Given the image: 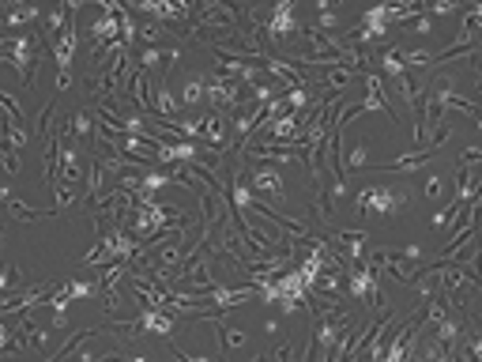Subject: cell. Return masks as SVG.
Returning a JSON list of instances; mask_svg holds the SVG:
<instances>
[{"label": "cell", "mask_w": 482, "mask_h": 362, "mask_svg": "<svg viewBox=\"0 0 482 362\" xmlns=\"http://www.w3.org/2000/svg\"><path fill=\"white\" fill-rule=\"evenodd\" d=\"M203 102H211V114H234L245 102L241 83L219 76V72H203Z\"/></svg>", "instance_id": "cell-1"}, {"label": "cell", "mask_w": 482, "mask_h": 362, "mask_svg": "<svg viewBox=\"0 0 482 362\" xmlns=\"http://www.w3.org/2000/svg\"><path fill=\"white\" fill-rule=\"evenodd\" d=\"M358 211H369V216H400L407 208V197L400 189H388V185H366V189L355 193Z\"/></svg>", "instance_id": "cell-2"}, {"label": "cell", "mask_w": 482, "mask_h": 362, "mask_svg": "<svg viewBox=\"0 0 482 362\" xmlns=\"http://www.w3.org/2000/svg\"><path fill=\"white\" fill-rule=\"evenodd\" d=\"M294 31H298V8H294L290 0H279V4L264 15V23H261V34L272 45H283Z\"/></svg>", "instance_id": "cell-3"}, {"label": "cell", "mask_w": 482, "mask_h": 362, "mask_svg": "<svg viewBox=\"0 0 482 362\" xmlns=\"http://www.w3.org/2000/svg\"><path fill=\"white\" fill-rule=\"evenodd\" d=\"M249 189H253L256 200L272 197L275 204L286 200V185H283V174L275 170V166H256L253 174H249Z\"/></svg>", "instance_id": "cell-4"}, {"label": "cell", "mask_w": 482, "mask_h": 362, "mask_svg": "<svg viewBox=\"0 0 482 362\" xmlns=\"http://www.w3.org/2000/svg\"><path fill=\"white\" fill-rule=\"evenodd\" d=\"M366 241H369L366 230H332L328 246L336 249L343 261H350V264H366Z\"/></svg>", "instance_id": "cell-5"}, {"label": "cell", "mask_w": 482, "mask_h": 362, "mask_svg": "<svg viewBox=\"0 0 482 362\" xmlns=\"http://www.w3.org/2000/svg\"><path fill=\"white\" fill-rule=\"evenodd\" d=\"M358 114H392V121H396L392 98H388L384 80L377 76V72H369V76H366V98L358 102Z\"/></svg>", "instance_id": "cell-6"}, {"label": "cell", "mask_w": 482, "mask_h": 362, "mask_svg": "<svg viewBox=\"0 0 482 362\" xmlns=\"http://www.w3.org/2000/svg\"><path fill=\"white\" fill-rule=\"evenodd\" d=\"M430 159H437V151H411V155H400V159H392L388 166H373L377 174H414L422 170Z\"/></svg>", "instance_id": "cell-7"}, {"label": "cell", "mask_w": 482, "mask_h": 362, "mask_svg": "<svg viewBox=\"0 0 482 362\" xmlns=\"http://www.w3.org/2000/svg\"><path fill=\"white\" fill-rule=\"evenodd\" d=\"M143 336H170L173 332V317L162 310H140V317H136Z\"/></svg>", "instance_id": "cell-8"}, {"label": "cell", "mask_w": 482, "mask_h": 362, "mask_svg": "<svg viewBox=\"0 0 482 362\" xmlns=\"http://www.w3.org/2000/svg\"><path fill=\"white\" fill-rule=\"evenodd\" d=\"M200 125H203L200 140H208L215 151H226V117H222V114H203Z\"/></svg>", "instance_id": "cell-9"}, {"label": "cell", "mask_w": 482, "mask_h": 362, "mask_svg": "<svg viewBox=\"0 0 482 362\" xmlns=\"http://www.w3.org/2000/svg\"><path fill=\"white\" fill-rule=\"evenodd\" d=\"M433 340H441L444 347L456 351V347H460V340H463V321H460V317H452V313H449V317H441L437 324H433Z\"/></svg>", "instance_id": "cell-10"}, {"label": "cell", "mask_w": 482, "mask_h": 362, "mask_svg": "<svg viewBox=\"0 0 482 362\" xmlns=\"http://www.w3.org/2000/svg\"><path fill=\"white\" fill-rule=\"evenodd\" d=\"M68 128H72V140L76 144H87L91 136H95V114H91V110H76V114L68 117Z\"/></svg>", "instance_id": "cell-11"}, {"label": "cell", "mask_w": 482, "mask_h": 362, "mask_svg": "<svg viewBox=\"0 0 482 362\" xmlns=\"http://www.w3.org/2000/svg\"><path fill=\"white\" fill-rule=\"evenodd\" d=\"M411 362H456V351H452V347H444V343L441 340H426L422 343V355H419V351H414V359Z\"/></svg>", "instance_id": "cell-12"}, {"label": "cell", "mask_w": 482, "mask_h": 362, "mask_svg": "<svg viewBox=\"0 0 482 362\" xmlns=\"http://www.w3.org/2000/svg\"><path fill=\"white\" fill-rule=\"evenodd\" d=\"M42 8L38 4H20V8H8L4 20H0V27H20V23H38L42 20Z\"/></svg>", "instance_id": "cell-13"}, {"label": "cell", "mask_w": 482, "mask_h": 362, "mask_svg": "<svg viewBox=\"0 0 482 362\" xmlns=\"http://www.w3.org/2000/svg\"><path fill=\"white\" fill-rule=\"evenodd\" d=\"M208 324H215L219 329V340H222V347H245V332L241 329H234V324H226L222 321V313H215V317H208Z\"/></svg>", "instance_id": "cell-14"}, {"label": "cell", "mask_w": 482, "mask_h": 362, "mask_svg": "<svg viewBox=\"0 0 482 362\" xmlns=\"http://www.w3.org/2000/svg\"><path fill=\"white\" fill-rule=\"evenodd\" d=\"M178 102H181V106H200V102H203V72H192V76L185 80Z\"/></svg>", "instance_id": "cell-15"}, {"label": "cell", "mask_w": 482, "mask_h": 362, "mask_svg": "<svg viewBox=\"0 0 482 362\" xmlns=\"http://www.w3.org/2000/svg\"><path fill=\"white\" fill-rule=\"evenodd\" d=\"M42 20H45V38L53 42V38H57V34L64 31V27H68V20H72V15H68V8L61 4V8H49V12L42 15Z\"/></svg>", "instance_id": "cell-16"}, {"label": "cell", "mask_w": 482, "mask_h": 362, "mask_svg": "<svg viewBox=\"0 0 482 362\" xmlns=\"http://www.w3.org/2000/svg\"><path fill=\"white\" fill-rule=\"evenodd\" d=\"M8 216H12L15 223H34V219L49 216V211H38V208H31V204H23L20 197H12L8 200Z\"/></svg>", "instance_id": "cell-17"}, {"label": "cell", "mask_w": 482, "mask_h": 362, "mask_svg": "<svg viewBox=\"0 0 482 362\" xmlns=\"http://www.w3.org/2000/svg\"><path fill=\"white\" fill-rule=\"evenodd\" d=\"M377 61H381V72H384V76H403V61H400V45H388V50L381 53V57H377Z\"/></svg>", "instance_id": "cell-18"}, {"label": "cell", "mask_w": 482, "mask_h": 362, "mask_svg": "<svg viewBox=\"0 0 482 362\" xmlns=\"http://www.w3.org/2000/svg\"><path fill=\"white\" fill-rule=\"evenodd\" d=\"M355 80V72H347V68H328L320 76V87L324 91H347V83Z\"/></svg>", "instance_id": "cell-19"}, {"label": "cell", "mask_w": 482, "mask_h": 362, "mask_svg": "<svg viewBox=\"0 0 482 362\" xmlns=\"http://www.w3.org/2000/svg\"><path fill=\"white\" fill-rule=\"evenodd\" d=\"M339 166H343V174H347V170H362V166H369V144H362V140H358V144L347 151V159H343Z\"/></svg>", "instance_id": "cell-20"}, {"label": "cell", "mask_w": 482, "mask_h": 362, "mask_svg": "<svg viewBox=\"0 0 482 362\" xmlns=\"http://www.w3.org/2000/svg\"><path fill=\"white\" fill-rule=\"evenodd\" d=\"M4 133H8V140H12V147H15V151H23V147L31 144V128H26V125H20V121H12V117L4 121Z\"/></svg>", "instance_id": "cell-21"}, {"label": "cell", "mask_w": 482, "mask_h": 362, "mask_svg": "<svg viewBox=\"0 0 482 362\" xmlns=\"http://www.w3.org/2000/svg\"><path fill=\"white\" fill-rule=\"evenodd\" d=\"M159 64H166V50H159V45H143V50H140V72L151 76Z\"/></svg>", "instance_id": "cell-22"}, {"label": "cell", "mask_w": 482, "mask_h": 362, "mask_svg": "<svg viewBox=\"0 0 482 362\" xmlns=\"http://www.w3.org/2000/svg\"><path fill=\"white\" fill-rule=\"evenodd\" d=\"M64 283H68L72 302H76V299H95V294H98V283L95 280H64Z\"/></svg>", "instance_id": "cell-23"}, {"label": "cell", "mask_w": 482, "mask_h": 362, "mask_svg": "<svg viewBox=\"0 0 482 362\" xmlns=\"http://www.w3.org/2000/svg\"><path fill=\"white\" fill-rule=\"evenodd\" d=\"M49 200H53V211H57V216H61L64 208H72V204H76V189H72V185H57Z\"/></svg>", "instance_id": "cell-24"}, {"label": "cell", "mask_w": 482, "mask_h": 362, "mask_svg": "<svg viewBox=\"0 0 482 362\" xmlns=\"http://www.w3.org/2000/svg\"><path fill=\"white\" fill-rule=\"evenodd\" d=\"M460 0H437V4H422V12L426 15H452V12H460Z\"/></svg>", "instance_id": "cell-25"}, {"label": "cell", "mask_w": 482, "mask_h": 362, "mask_svg": "<svg viewBox=\"0 0 482 362\" xmlns=\"http://www.w3.org/2000/svg\"><path fill=\"white\" fill-rule=\"evenodd\" d=\"M162 34H166L162 23H155V20H151V23H140V42H143V45H155V42L162 38Z\"/></svg>", "instance_id": "cell-26"}, {"label": "cell", "mask_w": 482, "mask_h": 362, "mask_svg": "<svg viewBox=\"0 0 482 362\" xmlns=\"http://www.w3.org/2000/svg\"><path fill=\"white\" fill-rule=\"evenodd\" d=\"M441 189H444V185H441V178H437V174H426L422 197H426V200H437V197H441Z\"/></svg>", "instance_id": "cell-27"}, {"label": "cell", "mask_w": 482, "mask_h": 362, "mask_svg": "<svg viewBox=\"0 0 482 362\" xmlns=\"http://www.w3.org/2000/svg\"><path fill=\"white\" fill-rule=\"evenodd\" d=\"M15 272H20V268L15 264H8V268H0V294H8V287L15 283Z\"/></svg>", "instance_id": "cell-28"}, {"label": "cell", "mask_w": 482, "mask_h": 362, "mask_svg": "<svg viewBox=\"0 0 482 362\" xmlns=\"http://www.w3.org/2000/svg\"><path fill=\"white\" fill-rule=\"evenodd\" d=\"M411 31H414V34H422V38H426V34H433V20H430V15H426V12H422V15H419V20H414V23H411Z\"/></svg>", "instance_id": "cell-29"}, {"label": "cell", "mask_w": 482, "mask_h": 362, "mask_svg": "<svg viewBox=\"0 0 482 362\" xmlns=\"http://www.w3.org/2000/svg\"><path fill=\"white\" fill-rule=\"evenodd\" d=\"M170 355L178 359V362H215V359H208V355H189V351H181V347H170Z\"/></svg>", "instance_id": "cell-30"}, {"label": "cell", "mask_w": 482, "mask_h": 362, "mask_svg": "<svg viewBox=\"0 0 482 362\" xmlns=\"http://www.w3.org/2000/svg\"><path fill=\"white\" fill-rule=\"evenodd\" d=\"M290 355H294V343L283 340L279 347H275V362H290Z\"/></svg>", "instance_id": "cell-31"}, {"label": "cell", "mask_w": 482, "mask_h": 362, "mask_svg": "<svg viewBox=\"0 0 482 362\" xmlns=\"http://www.w3.org/2000/svg\"><path fill=\"white\" fill-rule=\"evenodd\" d=\"M264 332H267V336H275V332H279V317H267L264 321Z\"/></svg>", "instance_id": "cell-32"}, {"label": "cell", "mask_w": 482, "mask_h": 362, "mask_svg": "<svg viewBox=\"0 0 482 362\" xmlns=\"http://www.w3.org/2000/svg\"><path fill=\"white\" fill-rule=\"evenodd\" d=\"M120 362H151L147 355H132V359H120Z\"/></svg>", "instance_id": "cell-33"}, {"label": "cell", "mask_w": 482, "mask_h": 362, "mask_svg": "<svg viewBox=\"0 0 482 362\" xmlns=\"http://www.w3.org/2000/svg\"><path fill=\"white\" fill-rule=\"evenodd\" d=\"M253 362H267V355H256V359H253Z\"/></svg>", "instance_id": "cell-34"}]
</instances>
